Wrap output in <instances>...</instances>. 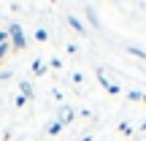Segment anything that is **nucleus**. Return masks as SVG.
<instances>
[{"label": "nucleus", "mask_w": 146, "mask_h": 141, "mask_svg": "<svg viewBox=\"0 0 146 141\" xmlns=\"http://www.w3.org/2000/svg\"><path fill=\"white\" fill-rule=\"evenodd\" d=\"M8 35H11V41H14V49H16V52L27 49V38H25V33H22V25H19V22H11V25H8Z\"/></svg>", "instance_id": "f257e3e1"}, {"label": "nucleus", "mask_w": 146, "mask_h": 141, "mask_svg": "<svg viewBox=\"0 0 146 141\" xmlns=\"http://www.w3.org/2000/svg\"><path fill=\"white\" fill-rule=\"evenodd\" d=\"M65 19H68V25H70V27H73V30H76V33H78V35H89L87 25H84V22L78 19L76 14H68V16H65Z\"/></svg>", "instance_id": "f03ea898"}, {"label": "nucleus", "mask_w": 146, "mask_h": 141, "mask_svg": "<svg viewBox=\"0 0 146 141\" xmlns=\"http://www.w3.org/2000/svg\"><path fill=\"white\" fill-rule=\"evenodd\" d=\"M70 120H73V109H70V106H62V109H60V114H57V122L65 128Z\"/></svg>", "instance_id": "7ed1b4c3"}, {"label": "nucleus", "mask_w": 146, "mask_h": 141, "mask_svg": "<svg viewBox=\"0 0 146 141\" xmlns=\"http://www.w3.org/2000/svg\"><path fill=\"white\" fill-rule=\"evenodd\" d=\"M19 90H22V95H25L27 100H35V90H33V84L27 82V79H22V82H19Z\"/></svg>", "instance_id": "20e7f679"}, {"label": "nucleus", "mask_w": 146, "mask_h": 141, "mask_svg": "<svg viewBox=\"0 0 146 141\" xmlns=\"http://www.w3.org/2000/svg\"><path fill=\"white\" fill-rule=\"evenodd\" d=\"M84 14H87V19H89V25H92V27H100V19H98V14H95L92 5H87V8H84Z\"/></svg>", "instance_id": "39448f33"}, {"label": "nucleus", "mask_w": 146, "mask_h": 141, "mask_svg": "<svg viewBox=\"0 0 146 141\" xmlns=\"http://www.w3.org/2000/svg\"><path fill=\"white\" fill-rule=\"evenodd\" d=\"M33 73H35V76H43V73H46V63H43V60H33Z\"/></svg>", "instance_id": "423d86ee"}, {"label": "nucleus", "mask_w": 146, "mask_h": 141, "mask_svg": "<svg viewBox=\"0 0 146 141\" xmlns=\"http://www.w3.org/2000/svg\"><path fill=\"white\" fill-rule=\"evenodd\" d=\"M127 52L133 54V57H138V60H146V52L141 46H133V43H127Z\"/></svg>", "instance_id": "0eeeda50"}, {"label": "nucleus", "mask_w": 146, "mask_h": 141, "mask_svg": "<svg viewBox=\"0 0 146 141\" xmlns=\"http://www.w3.org/2000/svg\"><path fill=\"white\" fill-rule=\"evenodd\" d=\"M46 133H49V136H57V133H62V125H60V122H57V120H54V122H52V125H49V128H46Z\"/></svg>", "instance_id": "6e6552de"}, {"label": "nucleus", "mask_w": 146, "mask_h": 141, "mask_svg": "<svg viewBox=\"0 0 146 141\" xmlns=\"http://www.w3.org/2000/svg\"><path fill=\"white\" fill-rule=\"evenodd\" d=\"M127 98H130V100H143V92H138V90H130V92H127Z\"/></svg>", "instance_id": "1a4fd4ad"}, {"label": "nucleus", "mask_w": 146, "mask_h": 141, "mask_svg": "<svg viewBox=\"0 0 146 141\" xmlns=\"http://www.w3.org/2000/svg\"><path fill=\"white\" fill-rule=\"evenodd\" d=\"M49 68H54V71H60V68H62V60H57V57H52V60H49Z\"/></svg>", "instance_id": "9d476101"}, {"label": "nucleus", "mask_w": 146, "mask_h": 141, "mask_svg": "<svg viewBox=\"0 0 146 141\" xmlns=\"http://www.w3.org/2000/svg\"><path fill=\"white\" fill-rule=\"evenodd\" d=\"M35 41H49V33H46V30H43V27H41V30H38V33H35Z\"/></svg>", "instance_id": "9b49d317"}, {"label": "nucleus", "mask_w": 146, "mask_h": 141, "mask_svg": "<svg viewBox=\"0 0 146 141\" xmlns=\"http://www.w3.org/2000/svg\"><path fill=\"white\" fill-rule=\"evenodd\" d=\"M70 82H73V84H81V82H84V73H81V71H76V73L70 76Z\"/></svg>", "instance_id": "f8f14e48"}, {"label": "nucleus", "mask_w": 146, "mask_h": 141, "mask_svg": "<svg viewBox=\"0 0 146 141\" xmlns=\"http://www.w3.org/2000/svg\"><path fill=\"white\" fill-rule=\"evenodd\" d=\"M119 133H125V136H130V133H133V128L127 125V122H119Z\"/></svg>", "instance_id": "ddd939ff"}, {"label": "nucleus", "mask_w": 146, "mask_h": 141, "mask_svg": "<svg viewBox=\"0 0 146 141\" xmlns=\"http://www.w3.org/2000/svg\"><path fill=\"white\" fill-rule=\"evenodd\" d=\"M8 38H11L8 30H0V46H3V43H8Z\"/></svg>", "instance_id": "4468645a"}, {"label": "nucleus", "mask_w": 146, "mask_h": 141, "mask_svg": "<svg viewBox=\"0 0 146 141\" xmlns=\"http://www.w3.org/2000/svg\"><path fill=\"white\" fill-rule=\"evenodd\" d=\"M108 92H111V95H119V92H122V87H119V84H114V82H111V87H108Z\"/></svg>", "instance_id": "2eb2a0df"}, {"label": "nucleus", "mask_w": 146, "mask_h": 141, "mask_svg": "<svg viewBox=\"0 0 146 141\" xmlns=\"http://www.w3.org/2000/svg\"><path fill=\"white\" fill-rule=\"evenodd\" d=\"M14 103H16V106H19V109H22V106H25V103H27V98H25V95H19V98H16V100H14Z\"/></svg>", "instance_id": "dca6fc26"}, {"label": "nucleus", "mask_w": 146, "mask_h": 141, "mask_svg": "<svg viewBox=\"0 0 146 141\" xmlns=\"http://www.w3.org/2000/svg\"><path fill=\"white\" fill-rule=\"evenodd\" d=\"M143 103H146V92H143Z\"/></svg>", "instance_id": "f3484780"}, {"label": "nucleus", "mask_w": 146, "mask_h": 141, "mask_svg": "<svg viewBox=\"0 0 146 141\" xmlns=\"http://www.w3.org/2000/svg\"><path fill=\"white\" fill-rule=\"evenodd\" d=\"M0 63H3V60H0Z\"/></svg>", "instance_id": "a211bd4d"}]
</instances>
